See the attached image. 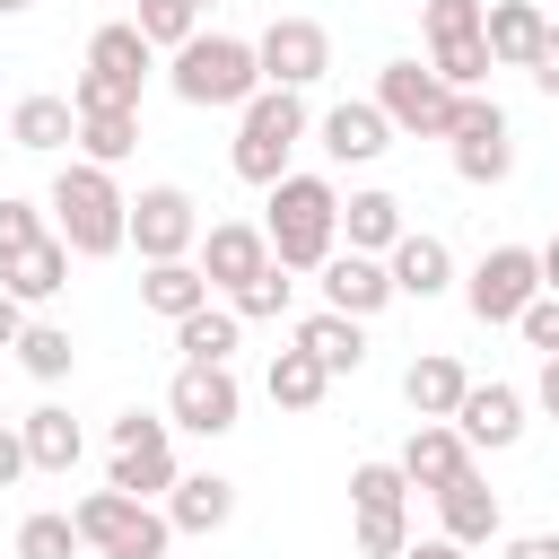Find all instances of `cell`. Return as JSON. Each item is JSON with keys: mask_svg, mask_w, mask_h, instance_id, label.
<instances>
[{"mask_svg": "<svg viewBox=\"0 0 559 559\" xmlns=\"http://www.w3.org/2000/svg\"><path fill=\"white\" fill-rule=\"evenodd\" d=\"M44 218H52V236H61L79 262H105V253H122V218H131V201H122L114 166L70 157V166L52 175V192H44Z\"/></svg>", "mask_w": 559, "mask_h": 559, "instance_id": "cell-1", "label": "cell"}, {"mask_svg": "<svg viewBox=\"0 0 559 559\" xmlns=\"http://www.w3.org/2000/svg\"><path fill=\"white\" fill-rule=\"evenodd\" d=\"M262 245L288 271H323V253L341 245V192H332V175H280L271 210H262Z\"/></svg>", "mask_w": 559, "mask_h": 559, "instance_id": "cell-2", "label": "cell"}, {"mask_svg": "<svg viewBox=\"0 0 559 559\" xmlns=\"http://www.w3.org/2000/svg\"><path fill=\"white\" fill-rule=\"evenodd\" d=\"M148 70H157V44H148L131 17L96 26V35H87V70L70 79V114H140Z\"/></svg>", "mask_w": 559, "mask_h": 559, "instance_id": "cell-3", "label": "cell"}, {"mask_svg": "<svg viewBox=\"0 0 559 559\" xmlns=\"http://www.w3.org/2000/svg\"><path fill=\"white\" fill-rule=\"evenodd\" d=\"M297 140H306V96H297V87H253V96L236 105V148H227V166L271 192V183L288 175Z\"/></svg>", "mask_w": 559, "mask_h": 559, "instance_id": "cell-4", "label": "cell"}, {"mask_svg": "<svg viewBox=\"0 0 559 559\" xmlns=\"http://www.w3.org/2000/svg\"><path fill=\"white\" fill-rule=\"evenodd\" d=\"M70 524H79V542H87L96 559H166V550H175V524H166V507H157V498L87 489V498L70 507Z\"/></svg>", "mask_w": 559, "mask_h": 559, "instance_id": "cell-5", "label": "cell"}, {"mask_svg": "<svg viewBox=\"0 0 559 559\" xmlns=\"http://www.w3.org/2000/svg\"><path fill=\"white\" fill-rule=\"evenodd\" d=\"M166 87L183 105H245L262 87V61H253L245 35H192V44L166 52Z\"/></svg>", "mask_w": 559, "mask_h": 559, "instance_id": "cell-6", "label": "cell"}, {"mask_svg": "<svg viewBox=\"0 0 559 559\" xmlns=\"http://www.w3.org/2000/svg\"><path fill=\"white\" fill-rule=\"evenodd\" d=\"M454 96L463 87H445L428 61H384L376 70V105H384L393 140H445L454 131Z\"/></svg>", "mask_w": 559, "mask_h": 559, "instance_id": "cell-7", "label": "cell"}, {"mask_svg": "<svg viewBox=\"0 0 559 559\" xmlns=\"http://www.w3.org/2000/svg\"><path fill=\"white\" fill-rule=\"evenodd\" d=\"M454 175L463 183H507L515 175V122H507V105L489 96V87H463L454 96Z\"/></svg>", "mask_w": 559, "mask_h": 559, "instance_id": "cell-8", "label": "cell"}, {"mask_svg": "<svg viewBox=\"0 0 559 559\" xmlns=\"http://www.w3.org/2000/svg\"><path fill=\"white\" fill-rule=\"evenodd\" d=\"M122 245H140V262H183L201 245V201L183 183H148L122 218Z\"/></svg>", "mask_w": 559, "mask_h": 559, "instance_id": "cell-9", "label": "cell"}, {"mask_svg": "<svg viewBox=\"0 0 559 559\" xmlns=\"http://www.w3.org/2000/svg\"><path fill=\"white\" fill-rule=\"evenodd\" d=\"M533 297H542V262H533V245H489V253L472 262V280H463L472 323H515Z\"/></svg>", "mask_w": 559, "mask_h": 559, "instance_id": "cell-10", "label": "cell"}, {"mask_svg": "<svg viewBox=\"0 0 559 559\" xmlns=\"http://www.w3.org/2000/svg\"><path fill=\"white\" fill-rule=\"evenodd\" d=\"M236 419H245V384H236V367H201V358H183L175 384H166V428L227 437Z\"/></svg>", "mask_w": 559, "mask_h": 559, "instance_id": "cell-11", "label": "cell"}, {"mask_svg": "<svg viewBox=\"0 0 559 559\" xmlns=\"http://www.w3.org/2000/svg\"><path fill=\"white\" fill-rule=\"evenodd\" d=\"M105 489H122V498H166L175 489V437H166V419H148V411L114 419V472H105Z\"/></svg>", "mask_w": 559, "mask_h": 559, "instance_id": "cell-12", "label": "cell"}, {"mask_svg": "<svg viewBox=\"0 0 559 559\" xmlns=\"http://www.w3.org/2000/svg\"><path fill=\"white\" fill-rule=\"evenodd\" d=\"M253 61H262V87H314L323 70H332V35L314 26V17H271L262 35H253Z\"/></svg>", "mask_w": 559, "mask_h": 559, "instance_id": "cell-13", "label": "cell"}, {"mask_svg": "<svg viewBox=\"0 0 559 559\" xmlns=\"http://www.w3.org/2000/svg\"><path fill=\"white\" fill-rule=\"evenodd\" d=\"M454 428H463L472 454H507V445H524V393L515 384H463Z\"/></svg>", "mask_w": 559, "mask_h": 559, "instance_id": "cell-14", "label": "cell"}, {"mask_svg": "<svg viewBox=\"0 0 559 559\" xmlns=\"http://www.w3.org/2000/svg\"><path fill=\"white\" fill-rule=\"evenodd\" d=\"M323 306H332V314H358V323L384 314V306H393L384 253H341V245H332V253H323Z\"/></svg>", "mask_w": 559, "mask_h": 559, "instance_id": "cell-15", "label": "cell"}, {"mask_svg": "<svg viewBox=\"0 0 559 559\" xmlns=\"http://www.w3.org/2000/svg\"><path fill=\"white\" fill-rule=\"evenodd\" d=\"M393 463H402V480H411V489H428V498H437L445 480H463V472H472V445H463V428H454V419H419V428L402 437V454H393Z\"/></svg>", "mask_w": 559, "mask_h": 559, "instance_id": "cell-16", "label": "cell"}, {"mask_svg": "<svg viewBox=\"0 0 559 559\" xmlns=\"http://www.w3.org/2000/svg\"><path fill=\"white\" fill-rule=\"evenodd\" d=\"M314 131H323V157H332V166H376V157L393 148V122H384V105H376V96L332 105Z\"/></svg>", "mask_w": 559, "mask_h": 559, "instance_id": "cell-17", "label": "cell"}, {"mask_svg": "<svg viewBox=\"0 0 559 559\" xmlns=\"http://www.w3.org/2000/svg\"><path fill=\"white\" fill-rule=\"evenodd\" d=\"M542 35H550L542 0H480V44H489V61H498V70H533Z\"/></svg>", "mask_w": 559, "mask_h": 559, "instance_id": "cell-18", "label": "cell"}, {"mask_svg": "<svg viewBox=\"0 0 559 559\" xmlns=\"http://www.w3.org/2000/svg\"><path fill=\"white\" fill-rule=\"evenodd\" d=\"M384 271H393V297H419V306L454 288V253H445V236H428V227H402L393 253H384Z\"/></svg>", "mask_w": 559, "mask_h": 559, "instance_id": "cell-19", "label": "cell"}, {"mask_svg": "<svg viewBox=\"0 0 559 559\" xmlns=\"http://www.w3.org/2000/svg\"><path fill=\"white\" fill-rule=\"evenodd\" d=\"M498 524H507V507H498V489H489L480 472H463V480L437 489V533H445V542L480 550V542H498Z\"/></svg>", "mask_w": 559, "mask_h": 559, "instance_id": "cell-20", "label": "cell"}, {"mask_svg": "<svg viewBox=\"0 0 559 559\" xmlns=\"http://www.w3.org/2000/svg\"><path fill=\"white\" fill-rule=\"evenodd\" d=\"M297 349H306V358H314V367L341 384V376H358V367H367V323H358V314H332V306H314V314L297 323Z\"/></svg>", "mask_w": 559, "mask_h": 559, "instance_id": "cell-21", "label": "cell"}, {"mask_svg": "<svg viewBox=\"0 0 559 559\" xmlns=\"http://www.w3.org/2000/svg\"><path fill=\"white\" fill-rule=\"evenodd\" d=\"M262 262H271V245H262L253 218H218V227L201 236V280H210V288H236V280H253Z\"/></svg>", "mask_w": 559, "mask_h": 559, "instance_id": "cell-22", "label": "cell"}, {"mask_svg": "<svg viewBox=\"0 0 559 559\" xmlns=\"http://www.w3.org/2000/svg\"><path fill=\"white\" fill-rule=\"evenodd\" d=\"M17 437H26V472H79V454H87V437H79V419L61 402H35L17 419Z\"/></svg>", "mask_w": 559, "mask_h": 559, "instance_id": "cell-23", "label": "cell"}, {"mask_svg": "<svg viewBox=\"0 0 559 559\" xmlns=\"http://www.w3.org/2000/svg\"><path fill=\"white\" fill-rule=\"evenodd\" d=\"M236 515V480H218V472H175V489H166V524L175 533H218Z\"/></svg>", "mask_w": 559, "mask_h": 559, "instance_id": "cell-24", "label": "cell"}, {"mask_svg": "<svg viewBox=\"0 0 559 559\" xmlns=\"http://www.w3.org/2000/svg\"><path fill=\"white\" fill-rule=\"evenodd\" d=\"M0 288H9L17 306H44V297H61V288H70V245H61V236L26 245L17 262H0Z\"/></svg>", "mask_w": 559, "mask_h": 559, "instance_id": "cell-25", "label": "cell"}, {"mask_svg": "<svg viewBox=\"0 0 559 559\" xmlns=\"http://www.w3.org/2000/svg\"><path fill=\"white\" fill-rule=\"evenodd\" d=\"M463 358H445V349H428V358H411L402 367V402L419 411V419H454V402H463Z\"/></svg>", "mask_w": 559, "mask_h": 559, "instance_id": "cell-26", "label": "cell"}, {"mask_svg": "<svg viewBox=\"0 0 559 559\" xmlns=\"http://www.w3.org/2000/svg\"><path fill=\"white\" fill-rule=\"evenodd\" d=\"M9 140H17L26 157H52V148H70V140H79V114H70V96H17V114H9Z\"/></svg>", "mask_w": 559, "mask_h": 559, "instance_id": "cell-27", "label": "cell"}, {"mask_svg": "<svg viewBox=\"0 0 559 559\" xmlns=\"http://www.w3.org/2000/svg\"><path fill=\"white\" fill-rule=\"evenodd\" d=\"M140 306L148 314H166V323H183L192 306H210V280H201V262L183 253V262H148V280H140Z\"/></svg>", "mask_w": 559, "mask_h": 559, "instance_id": "cell-28", "label": "cell"}, {"mask_svg": "<svg viewBox=\"0 0 559 559\" xmlns=\"http://www.w3.org/2000/svg\"><path fill=\"white\" fill-rule=\"evenodd\" d=\"M341 236H349V253H393L402 201H393V192H349V201H341Z\"/></svg>", "mask_w": 559, "mask_h": 559, "instance_id": "cell-29", "label": "cell"}, {"mask_svg": "<svg viewBox=\"0 0 559 559\" xmlns=\"http://www.w3.org/2000/svg\"><path fill=\"white\" fill-rule=\"evenodd\" d=\"M236 341H245L236 306H192V314L175 323V349H183V358H201V367H227V358H236Z\"/></svg>", "mask_w": 559, "mask_h": 559, "instance_id": "cell-30", "label": "cell"}, {"mask_svg": "<svg viewBox=\"0 0 559 559\" xmlns=\"http://www.w3.org/2000/svg\"><path fill=\"white\" fill-rule=\"evenodd\" d=\"M262 393H271L280 411H314V402L332 393V376H323V367H314V358L288 341V349H271V376H262Z\"/></svg>", "mask_w": 559, "mask_h": 559, "instance_id": "cell-31", "label": "cell"}, {"mask_svg": "<svg viewBox=\"0 0 559 559\" xmlns=\"http://www.w3.org/2000/svg\"><path fill=\"white\" fill-rule=\"evenodd\" d=\"M288 297H297V271H288V262H262L253 280H236V288H227L236 323H271V314H288Z\"/></svg>", "mask_w": 559, "mask_h": 559, "instance_id": "cell-32", "label": "cell"}, {"mask_svg": "<svg viewBox=\"0 0 559 559\" xmlns=\"http://www.w3.org/2000/svg\"><path fill=\"white\" fill-rule=\"evenodd\" d=\"M17 367H26L35 384H61V376L79 367V341H70L61 323H35V314H26V332H17Z\"/></svg>", "mask_w": 559, "mask_h": 559, "instance_id": "cell-33", "label": "cell"}, {"mask_svg": "<svg viewBox=\"0 0 559 559\" xmlns=\"http://www.w3.org/2000/svg\"><path fill=\"white\" fill-rule=\"evenodd\" d=\"M140 148V114H79V157L87 166H122Z\"/></svg>", "mask_w": 559, "mask_h": 559, "instance_id": "cell-34", "label": "cell"}, {"mask_svg": "<svg viewBox=\"0 0 559 559\" xmlns=\"http://www.w3.org/2000/svg\"><path fill=\"white\" fill-rule=\"evenodd\" d=\"M131 26H140L157 52H175V44L201 35V0H131Z\"/></svg>", "mask_w": 559, "mask_h": 559, "instance_id": "cell-35", "label": "cell"}, {"mask_svg": "<svg viewBox=\"0 0 559 559\" xmlns=\"http://www.w3.org/2000/svg\"><path fill=\"white\" fill-rule=\"evenodd\" d=\"M87 542H79V524L61 515V507H44V515H26L17 524V559H79Z\"/></svg>", "mask_w": 559, "mask_h": 559, "instance_id": "cell-36", "label": "cell"}, {"mask_svg": "<svg viewBox=\"0 0 559 559\" xmlns=\"http://www.w3.org/2000/svg\"><path fill=\"white\" fill-rule=\"evenodd\" d=\"M411 550V515L402 507H358V559H402Z\"/></svg>", "mask_w": 559, "mask_h": 559, "instance_id": "cell-37", "label": "cell"}, {"mask_svg": "<svg viewBox=\"0 0 559 559\" xmlns=\"http://www.w3.org/2000/svg\"><path fill=\"white\" fill-rule=\"evenodd\" d=\"M52 236V218L35 210V201H17V192H0V262H17L26 245H44Z\"/></svg>", "mask_w": 559, "mask_h": 559, "instance_id": "cell-38", "label": "cell"}, {"mask_svg": "<svg viewBox=\"0 0 559 559\" xmlns=\"http://www.w3.org/2000/svg\"><path fill=\"white\" fill-rule=\"evenodd\" d=\"M349 507H411L402 463H358V472H349Z\"/></svg>", "mask_w": 559, "mask_h": 559, "instance_id": "cell-39", "label": "cell"}, {"mask_svg": "<svg viewBox=\"0 0 559 559\" xmlns=\"http://www.w3.org/2000/svg\"><path fill=\"white\" fill-rule=\"evenodd\" d=\"M419 35L445 44V35H480V0H428L419 9Z\"/></svg>", "mask_w": 559, "mask_h": 559, "instance_id": "cell-40", "label": "cell"}, {"mask_svg": "<svg viewBox=\"0 0 559 559\" xmlns=\"http://www.w3.org/2000/svg\"><path fill=\"white\" fill-rule=\"evenodd\" d=\"M515 332H524V341H533V349H542V358H559V297H550V288H542V297H533V306H524V314H515Z\"/></svg>", "mask_w": 559, "mask_h": 559, "instance_id": "cell-41", "label": "cell"}, {"mask_svg": "<svg viewBox=\"0 0 559 559\" xmlns=\"http://www.w3.org/2000/svg\"><path fill=\"white\" fill-rule=\"evenodd\" d=\"M533 87L559 96V17H550V35H542V52H533Z\"/></svg>", "mask_w": 559, "mask_h": 559, "instance_id": "cell-42", "label": "cell"}, {"mask_svg": "<svg viewBox=\"0 0 559 559\" xmlns=\"http://www.w3.org/2000/svg\"><path fill=\"white\" fill-rule=\"evenodd\" d=\"M9 480H26V437H17V428H0V489H9Z\"/></svg>", "mask_w": 559, "mask_h": 559, "instance_id": "cell-43", "label": "cell"}, {"mask_svg": "<svg viewBox=\"0 0 559 559\" xmlns=\"http://www.w3.org/2000/svg\"><path fill=\"white\" fill-rule=\"evenodd\" d=\"M507 559H559V533H515Z\"/></svg>", "mask_w": 559, "mask_h": 559, "instance_id": "cell-44", "label": "cell"}, {"mask_svg": "<svg viewBox=\"0 0 559 559\" xmlns=\"http://www.w3.org/2000/svg\"><path fill=\"white\" fill-rule=\"evenodd\" d=\"M17 332H26V306L0 288V349H17Z\"/></svg>", "mask_w": 559, "mask_h": 559, "instance_id": "cell-45", "label": "cell"}, {"mask_svg": "<svg viewBox=\"0 0 559 559\" xmlns=\"http://www.w3.org/2000/svg\"><path fill=\"white\" fill-rule=\"evenodd\" d=\"M533 402H542V411L559 419V358H542V384H533Z\"/></svg>", "mask_w": 559, "mask_h": 559, "instance_id": "cell-46", "label": "cell"}, {"mask_svg": "<svg viewBox=\"0 0 559 559\" xmlns=\"http://www.w3.org/2000/svg\"><path fill=\"white\" fill-rule=\"evenodd\" d=\"M402 559H472V550H463V542H445V533H437V542H411V550H402Z\"/></svg>", "mask_w": 559, "mask_h": 559, "instance_id": "cell-47", "label": "cell"}, {"mask_svg": "<svg viewBox=\"0 0 559 559\" xmlns=\"http://www.w3.org/2000/svg\"><path fill=\"white\" fill-rule=\"evenodd\" d=\"M533 262H542V288L559 297V236H550V245H533Z\"/></svg>", "mask_w": 559, "mask_h": 559, "instance_id": "cell-48", "label": "cell"}, {"mask_svg": "<svg viewBox=\"0 0 559 559\" xmlns=\"http://www.w3.org/2000/svg\"><path fill=\"white\" fill-rule=\"evenodd\" d=\"M26 9H35V0H0V17H26Z\"/></svg>", "mask_w": 559, "mask_h": 559, "instance_id": "cell-49", "label": "cell"}, {"mask_svg": "<svg viewBox=\"0 0 559 559\" xmlns=\"http://www.w3.org/2000/svg\"><path fill=\"white\" fill-rule=\"evenodd\" d=\"M201 9H218V0H201Z\"/></svg>", "mask_w": 559, "mask_h": 559, "instance_id": "cell-50", "label": "cell"}]
</instances>
